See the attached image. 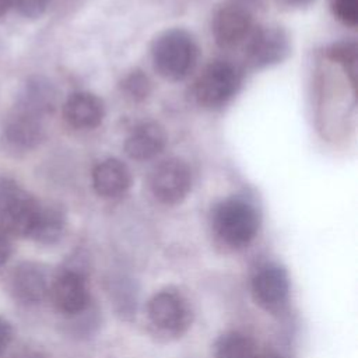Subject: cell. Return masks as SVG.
<instances>
[{
	"instance_id": "44dd1931",
	"label": "cell",
	"mask_w": 358,
	"mask_h": 358,
	"mask_svg": "<svg viewBox=\"0 0 358 358\" xmlns=\"http://www.w3.org/2000/svg\"><path fill=\"white\" fill-rule=\"evenodd\" d=\"M329 55L338 63H341L348 73L355 76V66H357V48L354 42H341L333 45L329 50Z\"/></svg>"
},
{
	"instance_id": "4fadbf2b",
	"label": "cell",
	"mask_w": 358,
	"mask_h": 358,
	"mask_svg": "<svg viewBox=\"0 0 358 358\" xmlns=\"http://www.w3.org/2000/svg\"><path fill=\"white\" fill-rule=\"evenodd\" d=\"M56 103L57 91L52 81L42 76H32L22 84L14 108L43 119L55 110Z\"/></svg>"
},
{
	"instance_id": "7a4b0ae2",
	"label": "cell",
	"mask_w": 358,
	"mask_h": 358,
	"mask_svg": "<svg viewBox=\"0 0 358 358\" xmlns=\"http://www.w3.org/2000/svg\"><path fill=\"white\" fill-rule=\"evenodd\" d=\"M151 55L155 70L162 77L178 81L194 69L199 48L187 31L169 29L154 41Z\"/></svg>"
},
{
	"instance_id": "6da1fadb",
	"label": "cell",
	"mask_w": 358,
	"mask_h": 358,
	"mask_svg": "<svg viewBox=\"0 0 358 358\" xmlns=\"http://www.w3.org/2000/svg\"><path fill=\"white\" fill-rule=\"evenodd\" d=\"M211 224L217 238L224 245L239 249L248 246L256 238L260 215L250 201L229 197L214 207Z\"/></svg>"
},
{
	"instance_id": "ba28073f",
	"label": "cell",
	"mask_w": 358,
	"mask_h": 358,
	"mask_svg": "<svg viewBox=\"0 0 358 358\" xmlns=\"http://www.w3.org/2000/svg\"><path fill=\"white\" fill-rule=\"evenodd\" d=\"M192 187V172L187 164L179 158H168L159 162L150 175V190L164 204L180 203Z\"/></svg>"
},
{
	"instance_id": "9a60e30c",
	"label": "cell",
	"mask_w": 358,
	"mask_h": 358,
	"mask_svg": "<svg viewBox=\"0 0 358 358\" xmlns=\"http://www.w3.org/2000/svg\"><path fill=\"white\" fill-rule=\"evenodd\" d=\"M63 115L66 122L81 130L96 127L105 115L102 101L92 92H73L64 102Z\"/></svg>"
},
{
	"instance_id": "8fae6325",
	"label": "cell",
	"mask_w": 358,
	"mask_h": 358,
	"mask_svg": "<svg viewBox=\"0 0 358 358\" xmlns=\"http://www.w3.org/2000/svg\"><path fill=\"white\" fill-rule=\"evenodd\" d=\"M252 32V17L246 7L229 4L221 7L213 18V35L222 48H232L248 39Z\"/></svg>"
},
{
	"instance_id": "5bb4252c",
	"label": "cell",
	"mask_w": 358,
	"mask_h": 358,
	"mask_svg": "<svg viewBox=\"0 0 358 358\" xmlns=\"http://www.w3.org/2000/svg\"><path fill=\"white\" fill-rule=\"evenodd\" d=\"M130 185V169L117 158H106L98 162L92 171V186L101 197H120L129 190Z\"/></svg>"
},
{
	"instance_id": "9c48e42d",
	"label": "cell",
	"mask_w": 358,
	"mask_h": 358,
	"mask_svg": "<svg viewBox=\"0 0 358 358\" xmlns=\"http://www.w3.org/2000/svg\"><path fill=\"white\" fill-rule=\"evenodd\" d=\"M52 277L42 263L22 262L11 273L10 292L17 302L25 306L38 305L49 296Z\"/></svg>"
},
{
	"instance_id": "30bf717a",
	"label": "cell",
	"mask_w": 358,
	"mask_h": 358,
	"mask_svg": "<svg viewBox=\"0 0 358 358\" xmlns=\"http://www.w3.org/2000/svg\"><path fill=\"white\" fill-rule=\"evenodd\" d=\"M246 56L255 67H268L282 62L289 53V39L281 27L266 25L248 36Z\"/></svg>"
},
{
	"instance_id": "d4e9b609",
	"label": "cell",
	"mask_w": 358,
	"mask_h": 358,
	"mask_svg": "<svg viewBox=\"0 0 358 358\" xmlns=\"http://www.w3.org/2000/svg\"><path fill=\"white\" fill-rule=\"evenodd\" d=\"M13 253V245L6 234L0 232V267L4 266Z\"/></svg>"
},
{
	"instance_id": "83f0119b",
	"label": "cell",
	"mask_w": 358,
	"mask_h": 358,
	"mask_svg": "<svg viewBox=\"0 0 358 358\" xmlns=\"http://www.w3.org/2000/svg\"><path fill=\"white\" fill-rule=\"evenodd\" d=\"M13 1L14 0H0V17L10 10V7L13 6Z\"/></svg>"
},
{
	"instance_id": "e0dca14e",
	"label": "cell",
	"mask_w": 358,
	"mask_h": 358,
	"mask_svg": "<svg viewBox=\"0 0 358 358\" xmlns=\"http://www.w3.org/2000/svg\"><path fill=\"white\" fill-rule=\"evenodd\" d=\"M66 229V215L56 206H41L31 239L42 245H53L60 241Z\"/></svg>"
},
{
	"instance_id": "2e32d148",
	"label": "cell",
	"mask_w": 358,
	"mask_h": 358,
	"mask_svg": "<svg viewBox=\"0 0 358 358\" xmlns=\"http://www.w3.org/2000/svg\"><path fill=\"white\" fill-rule=\"evenodd\" d=\"M166 136L164 129L152 122H145L136 126L126 138V154L136 161H147L164 150Z\"/></svg>"
},
{
	"instance_id": "f1b7e54d",
	"label": "cell",
	"mask_w": 358,
	"mask_h": 358,
	"mask_svg": "<svg viewBox=\"0 0 358 358\" xmlns=\"http://www.w3.org/2000/svg\"><path fill=\"white\" fill-rule=\"evenodd\" d=\"M238 1H239L238 4L246 7V4H256V3H260L262 0H238ZM246 8H248V7H246Z\"/></svg>"
},
{
	"instance_id": "8992f818",
	"label": "cell",
	"mask_w": 358,
	"mask_h": 358,
	"mask_svg": "<svg viewBox=\"0 0 358 358\" xmlns=\"http://www.w3.org/2000/svg\"><path fill=\"white\" fill-rule=\"evenodd\" d=\"M49 296L55 308L66 316H80L91 306L87 275L74 266L60 268L50 282Z\"/></svg>"
},
{
	"instance_id": "277c9868",
	"label": "cell",
	"mask_w": 358,
	"mask_h": 358,
	"mask_svg": "<svg viewBox=\"0 0 358 358\" xmlns=\"http://www.w3.org/2000/svg\"><path fill=\"white\" fill-rule=\"evenodd\" d=\"M41 203L11 179H0V227L11 235L29 238Z\"/></svg>"
},
{
	"instance_id": "7c38bea8",
	"label": "cell",
	"mask_w": 358,
	"mask_h": 358,
	"mask_svg": "<svg viewBox=\"0 0 358 358\" xmlns=\"http://www.w3.org/2000/svg\"><path fill=\"white\" fill-rule=\"evenodd\" d=\"M45 137V129L41 117L13 109L3 123L4 143L18 151L35 148Z\"/></svg>"
},
{
	"instance_id": "d6986e66",
	"label": "cell",
	"mask_w": 358,
	"mask_h": 358,
	"mask_svg": "<svg viewBox=\"0 0 358 358\" xmlns=\"http://www.w3.org/2000/svg\"><path fill=\"white\" fill-rule=\"evenodd\" d=\"M108 292L117 315H120L123 319H130L134 316L138 295L136 281L124 275H116L109 280Z\"/></svg>"
},
{
	"instance_id": "5b68a950",
	"label": "cell",
	"mask_w": 358,
	"mask_h": 358,
	"mask_svg": "<svg viewBox=\"0 0 358 358\" xmlns=\"http://www.w3.org/2000/svg\"><path fill=\"white\" fill-rule=\"evenodd\" d=\"M242 84V71L227 60L208 64L194 84V96L206 108L215 109L228 103Z\"/></svg>"
},
{
	"instance_id": "4316f807",
	"label": "cell",
	"mask_w": 358,
	"mask_h": 358,
	"mask_svg": "<svg viewBox=\"0 0 358 358\" xmlns=\"http://www.w3.org/2000/svg\"><path fill=\"white\" fill-rule=\"evenodd\" d=\"M282 1L292 7H305V6H309L315 0H282Z\"/></svg>"
},
{
	"instance_id": "cb8c5ba5",
	"label": "cell",
	"mask_w": 358,
	"mask_h": 358,
	"mask_svg": "<svg viewBox=\"0 0 358 358\" xmlns=\"http://www.w3.org/2000/svg\"><path fill=\"white\" fill-rule=\"evenodd\" d=\"M14 337L13 324L3 316H0V354L7 350Z\"/></svg>"
},
{
	"instance_id": "484cf974",
	"label": "cell",
	"mask_w": 358,
	"mask_h": 358,
	"mask_svg": "<svg viewBox=\"0 0 358 358\" xmlns=\"http://www.w3.org/2000/svg\"><path fill=\"white\" fill-rule=\"evenodd\" d=\"M13 358H49V355L41 348L25 347L22 350H20L18 352H15Z\"/></svg>"
},
{
	"instance_id": "603a6c76",
	"label": "cell",
	"mask_w": 358,
	"mask_h": 358,
	"mask_svg": "<svg viewBox=\"0 0 358 358\" xmlns=\"http://www.w3.org/2000/svg\"><path fill=\"white\" fill-rule=\"evenodd\" d=\"M48 3L49 0H14L13 6L22 17L38 18L45 13Z\"/></svg>"
},
{
	"instance_id": "ffe728a7",
	"label": "cell",
	"mask_w": 358,
	"mask_h": 358,
	"mask_svg": "<svg viewBox=\"0 0 358 358\" xmlns=\"http://www.w3.org/2000/svg\"><path fill=\"white\" fill-rule=\"evenodd\" d=\"M150 81L141 71H131L122 81V90L133 101H141L150 94Z\"/></svg>"
},
{
	"instance_id": "52a82bcc",
	"label": "cell",
	"mask_w": 358,
	"mask_h": 358,
	"mask_svg": "<svg viewBox=\"0 0 358 358\" xmlns=\"http://www.w3.org/2000/svg\"><path fill=\"white\" fill-rule=\"evenodd\" d=\"M255 302L270 313H280L288 303L291 282L288 271L275 262H266L256 267L250 278Z\"/></svg>"
},
{
	"instance_id": "ac0fdd59",
	"label": "cell",
	"mask_w": 358,
	"mask_h": 358,
	"mask_svg": "<svg viewBox=\"0 0 358 358\" xmlns=\"http://www.w3.org/2000/svg\"><path fill=\"white\" fill-rule=\"evenodd\" d=\"M215 358H259L253 337L239 330H229L217 337L213 345Z\"/></svg>"
},
{
	"instance_id": "3957f363",
	"label": "cell",
	"mask_w": 358,
	"mask_h": 358,
	"mask_svg": "<svg viewBox=\"0 0 358 358\" xmlns=\"http://www.w3.org/2000/svg\"><path fill=\"white\" fill-rule=\"evenodd\" d=\"M147 319L152 329L165 337H179L192 326L193 309L187 296L178 288L157 291L147 302Z\"/></svg>"
},
{
	"instance_id": "7402d4cb",
	"label": "cell",
	"mask_w": 358,
	"mask_h": 358,
	"mask_svg": "<svg viewBox=\"0 0 358 358\" xmlns=\"http://www.w3.org/2000/svg\"><path fill=\"white\" fill-rule=\"evenodd\" d=\"M334 17L345 25L354 27L358 22V0H330Z\"/></svg>"
}]
</instances>
